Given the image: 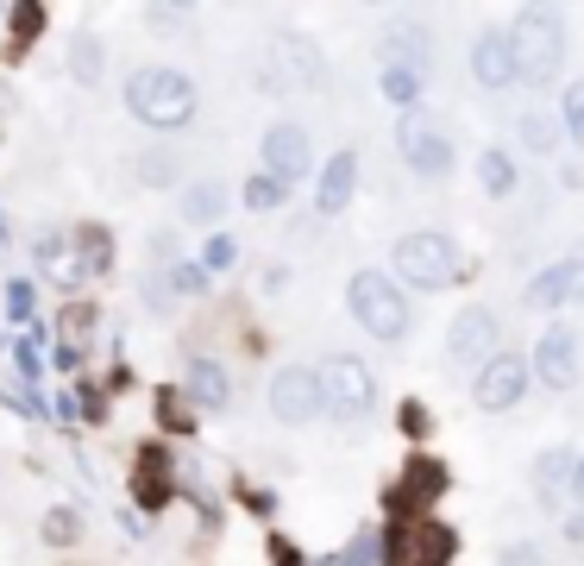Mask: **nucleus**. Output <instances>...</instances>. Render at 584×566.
<instances>
[{
  "mask_svg": "<svg viewBox=\"0 0 584 566\" xmlns=\"http://www.w3.org/2000/svg\"><path fill=\"white\" fill-rule=\"evenodd\" d=\"M277 58H283V70H290L295 89H321V76H327L309 39H283V44H277Z\"/></svg>",
  "mask_w": 584,
  "mask_h": 566,
  "instance_id": "aec40b11",
  "label": "nucleus"
},
{
  "mask_svg": "<svg viewBox=\"0 0 584 566\" xmlns=\"http://www.w3.org/2000/svg\"><path fill=\"white\" fill-rule=\"evenodd\" d=\"M447 466L428 460V453H415L409 466H403V485L389 491V504H434V497H447Z\"/></svg>",
  "mask_w": 584,
  "mask_h": 566,
  "instance_id": "ddd939ff",
  "label": "nucleus"
},
{
  "mask_svg": "<svg viewBox=\"0 0 584 566\" xmlns=\"http://www.w3.org/2000/svg\"><path fill=\"white\" fill-rule=\"evenodd\" d=\"M389 265L415 290H447L452 277H459V246L447 234H403L389 246Z\"/></svg>",
  "mask_w": 584,
  "mask_h": 566,
  "instance_id": "39448f33",
  "label": "nucleus"
},
{
  "mask_svg": "<svg viewBox=\"0 0 584 566\" xmlns=\"http://www.w3.org/2000/svg\"><path fill=\"white\" fill-rule=\"evenodd\" d=\"M309 164H314V152H309V133H302V126H290V120H283V126H271V133H264V176H277L283 189H290V183H302V176H309Z\"/></svg>",
  "mask_w": 584,
  "mask_h": 566,
  "instance_id": "9b49d317",
  "label": "nucleus"
},
{
  "mask_svg": "<svg viewBox=\"0 0 584 566\" xmlns=\"http://www.w3.org/2000/svg\"><path fill=\"white\" fill-rule=\"evenodd\" d=\"M447 359L452 366H484V359H497V315L490 309H459V321H452L447 333Z\"/></svg>",
  "mask_w": 584,
  "mask_h": 566,
  "instance_id": "1a4fd4ad",
  "label": "nucleus"
},
{
  "mask_svg": "<svg viewBox=\"0 0 584 566\" xmlns=\"http://www.w3.org/2000/svg\"><path fill=\"white\" fill-rule=\"evenodd\" d=\"M389 70H428V32H389Z\"/></svg>",
  "mask_w": 584,
  "mask_h": 566,
  "instance_id": "5701e85b",
  "label": "nucleus"
},
{
  "mask_svg": "<svg viewBox=\"0 0 584 566\" xmlns=\"http://www.w3.org/2000/svg\"><path fill=\"white\" fill-rule=\"evenodd\" d=\"M271 566H302V554L290 542H271Z\"/></svg>",
  "mask_w": 584,
  "mask_h": 566,
  "instance_id": "79ce46f5",
  "label": "nucleus"
},
{
  "mask_svg": "<svg viewBox=\"0 0 584 566\" xmlns=\"http://www.w3.org/2000/svg\"><path fill=\"white\" fill-rule=\"evenodd\" d=\"M565 497H578L584 504V460H572V491H565Z\"/></svg>",
  "mask_w": 584,
  "mask_h": 566,
  "instance_id": "37998d69",
  "label": "nucleus"
},
{
  "mask_svg": "<svg viewBox=\"0 0 584 566\" xmlns=\"http://www.w3.org/2000/svg\"><path fill=\"white\" fill-rule=\"evenodd\" d=\"M239 265V239L233 234H208L201 239V271H233Z\"/></svg>",
  "mask_w": 584,
  "mask_h": 566,
  "instance_id": "bb28decb",
  "label": "nucleus"
},
{
  "mask_svg": "<svg viewBox=\"0 0 584 566\" xmlns=\"http://www.w3.org/2000/svg\"><path fill=\"white\" fill-rule=\"evenodd\" d=\"M478 183H484V196H509V189H515V164H509V152L490 145V152L478 157Z\"/></svg>",
  "mask_w": 584,
  "mask_h": 566,
  "instance_id": "b1692460",
  "label": "nucleus"
},
{
  "mask_svg": "<svg viewBox=\"0 0 584 566\" xmlns=\"http://www.w3.org/2000/svg\"><path fill=\"white\" fill-rule=\"evenodd\" d=\"M396 152H403V164H409V171H421V176H447L452 171L447 133H434L428 120H415V114L396 126Z\"/></svg>",
  "mask_w": 584,
  "mask_h": 566,
  "instance_id": "9d476101",
  "label": "nucleus"
},
{
  "mask_svg": "<svg viewBox=\"0 0 584 566\" xmlns=\"http://www.w3.org/2000/svg\"><path fill=\"white\" fill-rule=\"evenodd\" d=\"M227 371L215 366V359H189V397L201 403V410H227Z\"/></svg>",
  "mask_w": 584,
  "mask_h": 566,
  "instance_id": "6ab92c4d",
  "label": "nucleus"
},
{
  "mask_svg": "<svg viewBox=\"0 0 584 566\" xmlns=\"http://www.w3.org/2000/svg\"><path fill=\"white\" fill-rule=\"evenodd\" d=\"M88 328H95V309H88V302H76V309L63 315V347H58V366H76L82 352V340H88Z\"/></svg>",
  "mask_w": 584,
  "mask_h": 566,
  "instance_id": "4be33fe9",
  "label": "nucleus"
},
{
  "mask_svg": "<svg viewBox=\"0 0 584 566\" xmlns=\"http://www.w3.org/2000/svg\"><path fill=\"white\" fill-rule=\"evenodd\" d=\"M220 208H227V196H220L215 183H195L189 196H182V215L201 220V227H208V220H220Z\"/></svg>",
  "mask_w": 584,
  "mask_h": 566,
  "instance_id": "393cba45",
  "label": "nucleus"
},
{
  "mask_svg": "<svg viewBox=\"0 0 584 566\" xmlns=\"http://www.w3.org/2000/svg\"><path fill=\"white\" fill-rule=\"evenodd\" d=\"M352 183H358V152H333L327 171H321V196H314V208L321 215H340L352 202Z\"/></svg>",
  "mask_w": 584,
  "mask_h": 566,
  "instance_id": "dca6fc26",
  "label": "nucleus"
},
{
  "mask_svg": "<svg viewBox=\"0 0 584 566\" xmlns=\"http://www.w3.org/2000/svg\"><path fill=\"white\" fill-rule=\"evenodd\" d=\"M157 422H164V429H176V434H189L195 429V415H189V403H176L170 391L157 397Z\"/></svg>",
  "mask_w": 584,
  "mask_h": 566,
  "instance_id": "473e14b6",
  "label": "nucleus"
},
{
  "mask_svg": "<svg viewBox=\"0 0 584 566\" xmlns=\"http://www.w3.org/2000/svg\"><path fill=\"white\" fill-rule=\"evenodd\" d=\"M503 566H541V554H534V547H528V542H515V547H509V554H503Z\"/></svg>",
  "mask_w": 584,
  "mask_h": 566,
  "instance_id": "a19ab883",
  "label": "nucleus"
},
{
  "mask_svg": "<svg viewBox=\"0 0 584 566\" xmlns=\"http://www.w3.org/2000/svg\"><path fill=\"white\" fill-rule=\"evenodd\" d=\"M565 485H572V453L546 447L541 460H534V497H541V504H560Z\"/></svg>",
  "mask_w": 584,
  "mask_h": 566,
  "instance_id": "a211bd4d",
  "label": "nucleus"
},
{
  "mask_svg": "<svg viewBox=\"0 0 584 566\" xmlns=\"http://www.w3.org/2000/svg\"><path fill=\"white\" fill-rule=\"evenodd\" d=\"M584 296V258H560V265H546L541 277H528L522 302L528 309H565V302H578Z\"/></svg>",
  "mask_w": 584,
  "mask_h": 566,
  "instance_id": "f8f14e48",
  "label": "nucleus"
},
{
  "mask_svg": "<svg viewBox=\"0 0 584 566\" xmlns=\"http://www.w3.org/2000/svg\"><path fill=\"white\" fill-rule=\"evenodd\" d=\"M509 51H515V82L546 89L565 63V13L560 7H522L509 25Z\"/></svg>",
  "mask_w": 584,
  "mask_h": 566,
  "instance_id": "f257e3e1",
  "label": "nucleus"
},
{
  "mask_svg": "<svg viewBox=\"0 0 584 566\" xmlns=\"http://www.w3.org/2000/svg\"><path fill=\"white\" fill-rule=\"evenodd\" d=\"M565 133L584 145V82H572V89H565Z\"/></svg>",
  "mask_w": 584,
  "mask_h": 566,
  "instance_id": "f704fd0d",
  "label": "nucleus"
},
{
  "mask_svg": "<svg viewBox=\"0 0 584 566\" xmlns=\"http://www.w3.org/2000/svg\"><path fill=\"white\" fill-rule=\"evenodd\" d=\"M271 415H277V422H290V429H302V422L321 415V391H314V371L309 366H283L271 378Z\"/></svg>",
  "mask_w": 584,
  "mask_h": 566,
  "instance_id": "6e6552de",
  "label": "nucleus"
},
{
  "mask_svg": "<svg viewBox=\"0 0 584 566\" xmlns=\"http://www.w3.org/2000/svg\"><path fill=\"white\" fill-rule=\"evenodd\" d=\"M522 391H528V359L522 352H497V359H484L478 366V410L484 415H503V410H515L522 403Z\"/></svg>",
  "mask_w": 584,
  "mask_h": 566,
  "instance_id": "423d86ee",
  "label": "nucleus"
},
{
  "mask_svg": "<svg viewBox=\"0 0 584 566\" xmlns=\"http://www.w3.org/2000/svg\"><path fill=\"white\" fill-rule=\"evenodd\" d=\"M534 378H541L546 391H572L578 384V333L572 328H546L541 340H534Z\"/></svg>",
  "mask_w": 584,
  "mask_h": 566,
  "instance_id": "0eeeda50",
  "label": "nucleus"
},
{
  "mask_svg": "<svg viewBox=\"0 0 584 566\" xmlns=\"http://www.w3.org/2000/svg\"><path fill=\"white\" fill-rule=\"evenodd\" d=\"M409 547H421V554H415L409 566H447V560H452V547H459V542H452V528H440V523H421V528L409 535Z\"/></svg>",
  "mask_w": 584,
  "mask_h": 566,
  "instance_id": "412c9836",
  "label": "nucleus"
},
{
  "mask_svg": "<svg viewBox=\"0 0 584 566\" xmlns=\"http://www.w3.org/2000/svg\"><path fill=\"white\" fill-rule=\"evenodd\" d=\"M70 63H76V76H82V82H95V76H101V39H95V32H82V39H76Z\"/></svg>",
  "mask_w": 584,
  "mask_h": 566,
  "instance_id": "2f4dec72",
  "label": "nucleus"
},
{
  "mask_svg": "<svg viewBox=\"0 0 584 566\" xmlns=\"http://www.w3.org/2000/svg\"><path fill=\"white\" fill-rule=\"evenodd\" d=\"M403 429L421 441V434H428V410H421V403H409V410H403Z\"/></svg>",
  "mask_w": 584,
  "mask_h": 566,
  "instance_id": "58836bf2",
  "label": "nucleus"
},
{
  "mask_svg": "<svg viewBox=\"0 0 584 566\" xmlns=\"http://www.w3.org/2000/svg\"><path fill=\"white\" fill-rule=\"evenodd\" d=\"M314 391H321V410L340 415V422H358V415H371V403H377L371 366H365V359H352V352L321 359V371H314Z\"/></svg>",
  "mask_w": 584,
  "mask_h": 566,
  "instance_id": "20e7f679",
  "label": "nucleus"
},
{
  "mask_svg": "<svg viewBox=\"0 0 584 566\" xmlns=\"http://www.w3.org/2000/svg\"><path fill=\"white\" fill-rule=\"evenodd\" d=\"M7 315H13V321H25V315H32V284H25V277H13V284H7Z\"/></svg>",
  "mask_w": 584,
  "mask_h": 566,
  "instance_id": "c9c22d12",
  "label": "nucleus"
},
{
  "mask_svg": "<svg viewBox=\"0 0 584 566\" xmlns=\"http://www.w3.org/2000/svg\"><path fill=\"white\" fill-rule=\"evenodd\" d=\"M126 107H133V120H145L157 133L189 126L195 120V82L182 76V70H164V63L133 70V76H126Z\"/></svg>",
  "mask_w": 584,
  "mask_h": 566,
  "instance_id": "f03ea898",
  "label": "nucleus"
},
{
  "mask_svg": "<svg viewBox=\"0 0 584 566\" xmlns=\"http://www.w3.org/2000/svg\"><path fill=\"white\" fill-rule=\"evenodd\" d=\"M76 535H82V523H76V516H70V510H51V516H44V542H76Z\"/></svg>",
  "mask_w": 584,
  "mask_h": 566,
  "instance_id": "72a5a7b5",
  "label": "nucleus"
},
{
  "mask_svg": "<svg viewBox=\"0 0 584 566\" xmlns=\"http://www.w3.org/2000/svg\"><path fill=\"white\" fill-rule=\"evenodd\" d=\"M133 497H138L145 510H164V504H170V453H164V447H145V453H138Z\"/></svg>",
  "mask_w": 584,
  "mask_h": 566,
  "instance_id": "2eb2a0df",
  "label": "nucleus"
},
{
  "mask_svg": "<svg viewBox=\"0 0 584 566\" xmlns=\"http://www.w3.org/2000/svg\"><path fill=\"white\" fill-rule=\"evenodd\" d=\"M346 309L371 340H403L409 333V296L396 290V277L384 271H358L346 284Z\"/></svg>",
  "mask_w": 584,
  "mask_h": 566,
  "instance_id": "7ed1b4c3",
  "label": "nucleus"
},
{
  "mask_svg": "<svg viewBox=\"0 0 584 566\" xmlns=\"http://www.w3.org/2000/svg\"><path fill=\"white\" fill-rule=\"evenodd\" d=\"M76 258H82V271H107V234H101V227H82Z\"/></svg>",
  "mask_w": 584,
  "mask_h": 566,
  "instance_id": "c756f323",
  "label": "nucleus"
},
{
  "mask_svg": "<svg viewBox=\"0 0 584 566\" xmlns=\"http://www.w3.org/2000/svg\"><path fill=\"white\" fill-rule=\"evenodd\" d=\"M522 138H528V152H560V126H553V120H541V114H528L522 120Z\"/></svg>",
  "mask_w": 584,
  "mask_h": 566,
  "instance_id": "7c9ffc66",
  "label": "nucleus"
},
{
  "mask_svg": "<svg viewBox=\"0 0 584 566\" xmlns=\"http://www.w3.org/2000/svg\"><path fill=\"white\" fill-rule=\"evenodd\" d=\"M239 202H246L252 215H271V208H283V183H277V176H264V171H258L252 183H246V196H239Z\"/></svg>",
  "mask_w": 584,
  "mask_h": 566,
  "instance_id": "a878e982",
  "label": "nucleus"
},
{
  "mask_svg": "<svg viewBox=\"0 0 584 566\" xmlns=\"http://www.w3.org/2000/svg\"><path fill=\"white\" fill-rule=\"evenodd\" d=\"M170 284H176L182 296H195V290H201V271H189V265H176V271H170Z\"/></svg>",
  "mask_w": 584,
  "mask_h": 566,
  "instance_id": "ea45409f",
  "label": "nucleus"
},
{
  "mask_svg": "<svg viewBox=\"0 0 584 566\" xmlns=\"http://www.w3.org/2000/svg\"><path fill=\"white\" fill-rule=\"evenodd\" d=\"M44 32V7L39 0H25V7H13V51H25V44Z\"/></svg>",
  "mask_w": 584,
  "mask_h": 566,
  "instance_id": "c85d7f7f",
  "label": "nucleus"
},
{
  "mask_svg": "<svg viewBox=\"0 0 584 566\" xmlns=\"http://www.w3.org/2000/svg\"><path fill=\"white\" fill-rule=\"evenodd\" d=\"M471 76L484 89H509L515 82V51H509V32H484L471 44Z\"/></svg>",
  "mask_w": 584,
  "mask_h": 566,
  "instance_id": "4468645a",
  "label": "nucleus"
},
{
  "mask_svg": "<svg viewBox=\"0 0 584 566\" xmlns=\"http://www.w3.org/2000/svg\"><path fill=\"white\" fill-rule=\"evenodd\" d=\"M32 258H39V271L51 277V284H63V290H76L82 277H88L82 271V258H76V246H70L63 234H44L39 246H32Z\"/></svg>",
  "mask_w": 584,
  "mask_h": 566,
  "instance_id": "f3484780",
  "label": "nucleus"
},
{
  "mask_svg": "<svg viewBox=\"0 0 584 566\" xmlns=\"http://www.w3.org/2000/svg\"><path fill=\"white\" fill-rule=\"evenodd\" d=\"M371 560H377V535H358L352 554H340V560H327V566H371Z\"/></svg>",
  "mask_w": 584,
  "mask_h": 566,
  "instance_id": "e433bc0d",
  "label": "nucleus"
},
{
  "mask_svg": "<svg viewBox=\"0 0 584 566\" xmlns=\"http://www.w3.org/2000/svg\"><path fill=\"white\" fill-rule=\"evenodd\" d=\"M145 20L152 25H182L189 13H182V7H145Z\"/></svg>",
  "mask_w": 584,
  "mask_h": 566,
  "instance_id": "4c0bfd02",
  "label": "nucleus"
},
{
  "mask_svg": "<svg viewBox=\"0 0 584 566\" xmlns=\"http://www.w3.org/2000/svg\"><path fill=\"white\" fill-rule=\"evenodd\" d=\"M384 101L389 107H415L421 101V76L415 70H384Z\"/></svg>",
  "mask_w": 584,
  "mask_h": 566,
  "instance_id": "cd10ccee",
  "label": "nucleus"
}]
</instances>
